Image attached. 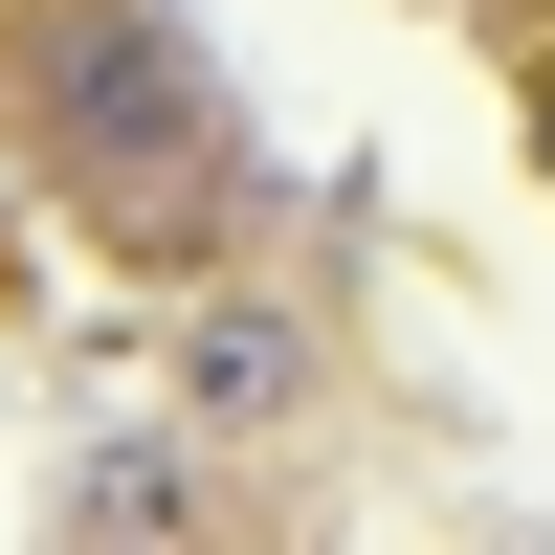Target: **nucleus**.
<instances>
[{"mask_svg": "<svg viewBox=\"0 0 555 555\" xmlns=\"http://www.w3.org/2000/svg\"><path fill=\"white\" fill-rule=\"evenodd\" d=\"M23 89L67 112V178L133 222V245H178V222L222 201V156H245L222 67L156 23V0H23Z\"/></svg>", "mask_w": 555, "mask_h": 555, "instance_id": "f257e3e1", "label": "nucleus"}, {"mask_svg": "<svg viewBox=\"0 0 555 555\" xmlns=\"http://www.w3.org/2000/svg\"><path fill=\"white\" fill-rule=\"evenodd\" d=\"M44 512H67V533H222V489H201V444H156V423H133V444H89Z\"/></svg>", "mask_w": 555, "mask_h": 555, "instance_id": "f03ea898", "label": "nucleus"}, {"mask_svg": "<svg viewBox=\"0 0 555 555\" xmlns=\"http://www.w3.org/2000/svg\"><path fill=\"white\" fill-rule=\"evenodd\" d=\"M289 378H311L289 311H201V400H289Z\"/></svg>", "mask_w": 555, "mask_h": 555, "instance_id": "7ed1b4c3", "label": "nucleus"}, {"mask_svg": "<svg viewBox=\"0 0 555 555\" xmlns=\"http://www.w3.org/2000/svg\"><path fill=\"white\" fill-rule=\"evenodd\" d=\"M0 289H23V178H0Z\"/></svg>", "mask_w": 555, "mask_h": 555, "instance_id": "20e7f679", "label": "nucleus"}, {"mask_svg": "<svg viewBox=\"0 0 555 555\" xmlns=\"http://www.w3.org/2000/svg\"><path fill=\"white\" fill-rule=\"evenodd\" d=\"M533 178H555V67H533Z\"/></svg>", "mask_w": 555, "mask_h": 555, "instance_id": "39448f33", "label": "nucleus"}]
</instances>
